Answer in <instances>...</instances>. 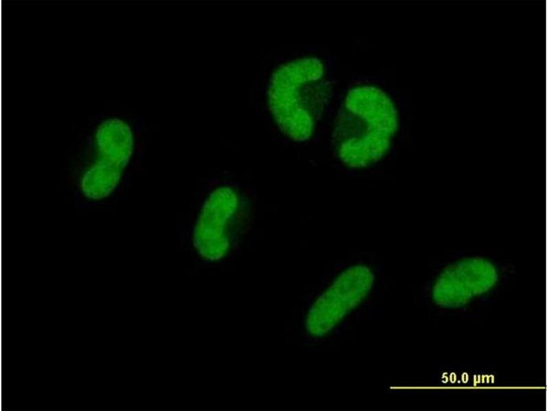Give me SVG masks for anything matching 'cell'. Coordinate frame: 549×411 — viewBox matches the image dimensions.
Masks as SVG:
<instances>
[{"mask_svg":"<svg viewBox=\"0 0 549 411\" xmlns=\"http://www.w3.org/2000/svg\"><path fill=\"white\" fill-rule=\"evenodd\" d=\"M331 95L323 62L316 57H304L274 71L268 104L280 130L294 141L305 142L313 136Z\"/></svg>","mask_w":549,"mask_h":411,"instance_id":"cell-2","label":"cell"},{"mask_svg":"<svg viewBox=\"0 0 549 411\" xmlns=\"http://www.w3.org/2000/svg\"><path fill=\"white\" fill-rule=\"evenodd\" d=\"M399 126L398 113L381 88H351L338 112L331 140L339 160L351 169H364L388 152Z\"/></svg>","mask_w":549,"mask_h":411,"instance_id":"cell-1","label":"cell"},{"mask_svg":"<svg viewBox=\"0 0 549 411\" xmlns=\"http://www.w3.org/2000/svg\"><path fill=\"white\" fill-rule=\"evenodd\" d=\"M124 171L115 164L97 158L80 177L81 192L86 199L93 201L108 197L119 185Z\"/></svg>","mask_w":549,"mask_h":411,"instance_id":"cell-6","label":"cell"},{"mask_svg":"<svg viewBox=\"0 0 549 411\" xmlns=\"http://www.w3.org/2000/svg\"><path fill=\"white\" fill-rule=\"evenodd\" d=\"M95 148L98 158L125 169L134 150V137L127 123L112 118L102 122L96 130Z\"/></svg>","mask_w":549,"mask_h":411,"instance_id":"cell-5","label":"cell"},{"mask_svg":"<svg viewBox=\"0 0 549 411\" xmlns=\"http://www.w3.org/2000/svg\"><path fill=\"white\" fill-rule=\"evenodd\" d=\"M243 201L231 186H220L205 200L193 236L194 245L205 260L215 262L230 251L244 215Z\"/></svg>","mask_w":549,"mask_h":411,"instance_id":"cell-3","label":"cell"},{"mask_svg":"<svg viewBox=\"0 0 549 411\" xmlns=\"http://www.w3.org/2000/svg\"><path fill=\"white\" fill-rule=\"evenodd\" d=\"M374 275L367 266L358 264L342 272L316 300L306 319V327L314 336L333 329L368 295Z\"/></svg>","mask_w":549,"mask_h":411,"instance_id":"cell-4","label":"cell"}]
</instances>
